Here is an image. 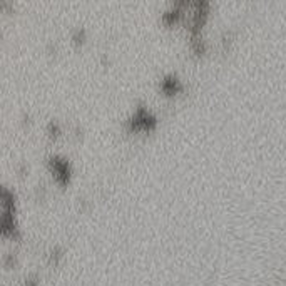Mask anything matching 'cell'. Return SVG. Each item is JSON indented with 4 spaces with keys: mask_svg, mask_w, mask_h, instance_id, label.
Here are the masks:
<instances>
[{
    "mask_svg": "<svg viewBox=\"0 0 286 286\" xmlns=\"http://www.w3.org/2000/svg\"><path fill=\"white\" fill-rule=\"evenodd\" d=\"M28 286H36V283H30V284H28Z\"/></svg>",
    "mask_w": 286,
    "mask_h": 286,
    "instance_id": "obj_3",
    "label": "cell"
},
{
    "mask_svg": "<svg viewBox=\"0 0 286 286\" xmlns=\"http://www.w3.org/2000/svg\"><path fill=\"white\" fill-rule=\"evenodd\" d=\"M154 124V119L151 118V116H149L146 110H138V114H136V118H134V120H132V126L136 129H139V128H149V126H152Z\"/></svg>",
    "mask_w": 286,
    "mask_h": 286,
    "instance_id": "obj_1",
    "label": "cell"
},
{
    "mask_svg": "<svg viewBox=\"0 0 286 286\" xmlns=\"http://www.w3.org/2000/svg\"><path fill=\"white\" fill-rule=\"evenodd\" d=\"M52 169H54L56 176L60 179V181H66L67 178H69V166H67V162L60 161V159H52Z\"/></svg>",
    "mask_w": 286,
    "mask_h": 286,
    "instance_id": "obj_2",
    "label": "cell"
}]
</instances>
